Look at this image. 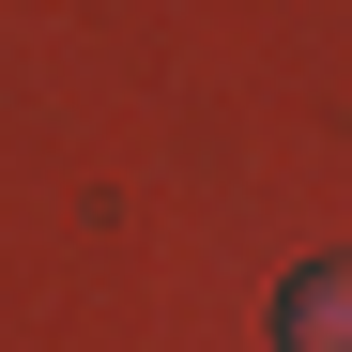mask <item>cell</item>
I'll list each match as a JSON object with an SVG mask.
<instances>
[{"label":"cell","instance_id":"6da1fadb","mask_svg":"<svg viewBox=\"0 0 352 352\" xmlns=\"http://www.w3.org/2000/svg\"><path fill=\"white\" fill-rule=\"evenodd\" d=\"M276 352H352V245L276 291Z\"/></svg>","mask_w":352,"mask_h":352}]
</instances>
